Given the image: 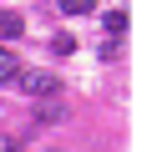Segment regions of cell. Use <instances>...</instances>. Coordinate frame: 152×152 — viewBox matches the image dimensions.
I'll list each match as a JSON object with an SVG mask.
<instances>
[{"label":"cell","mask_w":152,"mask_h":152,"mask_svg":"<svg viewBox=\"0 0 152 152\" xmlns=\"http://www.w3.org/2000/svg\"><path fill=\"white\" fill-rule=\"evenodd\" d=\"M15 81H20V91H31V96H56V91H61V81H56L51 71H20Z\"/></svg>","instance_id":"1"},{"label":"cell","mask_w":152,"mask_h":152,"mask_svg":"<svg viewBox=\"0 0 152 152\" xmlns=\"http://www.w3.org/2000/svg\"><path fill=\"white\" fill-rule=\"evenodd\" d=\"M0 152H26V147H20L15 137H0Z\"/></svg>","instance_id":"6"},{"label":"cell","mask_w":152,"mask_h":152,"mask_svg":"<svg viewBox=\"0 0 152 152\" xmlns=\"http://www.w3.org/2000/svg\"><path fill=\"white\" fill-rule=\"evenodd\" d=\"M102 26H107V41H112V36H122V31H127V15H122V10H107V15H102Z\"/></svg>","instance_id":"4"},{"label":"cell","mask_w":152,"mask_h":152,"mask_svg":"<svg viewBox=\"0 0 152 152\" xmlns=\"http://www.w3.org/2000/svg\"><path fill=\"white\" fill-rule=\"evenodd\" d=\"M61 10H66V15H86V10H91V0H61Z\"/></svg>","instance_id":"5"},{"label":"cell","mask_w":152,"mask_h":152,"mask_svg":"<svg viewBox=\"0 0 152 152\" xmlns=\"http://www.w3.org/2000/svg\"><path fill=\"white\" fill-rule=\"evenodd\" d=\"M20 76V61H15V51H0V81H15Z\"/></svg>","instance_id":"3"},{"label":"cell","mask_w":152,"mask_h":152,"mask_svg":"<svg viewBox=\"0 0 152 152\" xmlns=\"http://www.w3.org/2000/svg\"><path fill=\"white\" fill-rule=\"evenodd\" d=\"M20 31H26V20H20L15 10H0V41H15Z\"/></svg>","instance_id":"2"}]
</instances>
